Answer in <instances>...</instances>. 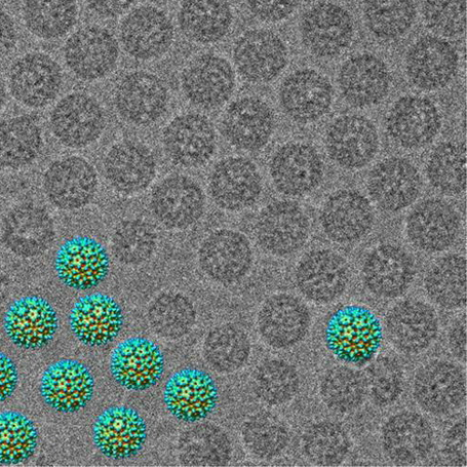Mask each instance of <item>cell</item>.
Segmentation results:
<instances>
[{
    "instance_id": "obj_27",
    "label": "cell",
    "mask_w": 467,
    "mask_h": 467,
    "mask_svg": "<svg viewBox=\"0 0 467 467\" xmlns=\"http://www.w3.org/2000/svg\"><path fill=\"white\" fill-rule=\"evenodd\" d=\"M63 72L49 55L33 52L16 59L9 71V88L21 104L41 109L51 104L59 95Z\"/></svg>"
},
{
    "instance_id": "obj_1",
    "label": "cell",
    "mask_w": 467,
    "mask_h": 467,
    "mask_svg": "<svg viewBox=\"0 0 467 467\" xmlns=\"http://www.w3.org/2000/svg\"><path fill=\"white\" fill-rule=\"evenodd\" d=\"M383 328L369 307L345 305L331 314L324 328V341L330 354L346 366L369 365L379 352Z\"/></svg>"
},
{
    "instance_id": "obj_8",
    "label": "cell",
    "mask_w": 467,
    "mask_h": 467,
    "mask_svg": "<svg viewBox=\"0 0 467 467\" xmlns=\"http://www.w3.org/2000/svg\"><path fill=\"white\" fill-rule=\"evenodd\" d=\"M326 167L317 149L306 142L282 145L269 162V175L275 190L286 199L308 196L324 181Z\"/></svg>"
},
{
    "instance_id": "obj_29",
    "label": "cell",
    "mask_w": 467,
    "mask_h": 467,
    "mask_svg": "<svg viewBox=\"0 0 467 467\" xmlns=\"http://www.w3.org/2000/svg\"><path fill=\"white\" fill-rule=\"evenodd\" d=\"M109 371L115 382L127 390L146 391L161 379L165 358L153 341L143 337H132L113 349Z\"/></svg>"
},
{
    "instance_id": "obj_2",
    "label": "cell",
    "mask_w": 467,
    "mask_h": 467,
    "mask_svg": "<svg viewBox=\"0 0 467 467\" xmlns=\"http://www.w3.org/2000/svg\"><path fill=\"white\" fill-rule=\"evenodd\" d=\"M300 43L316 59L330 61L341 57L354 42L352 14L340 5L322 2L309 6L299 19Z\"/></svg>"
},
{
    "instance_id": "obj_26",
    "label": "cell",
    "mask_w": 467,
    "mask_h": 467,
    "mask_svg": "<svg viewBox=\"0 0 467 467\" xmlns=\"http://www.w3.org/2000/svg\"><path fill=\"white\" fill-rule=\"evenodd\" d=\"M417 275L414 256L396 244H381L365 257L362 280L375 296L394 299L402 296L413 284Z\"/></svg>"
},
{
    "instance_id": "obj_59",
    "label": "cell",
    "mask_w": 467,
    "mask_h": 467,
    "mask_svg": "<svg viewBox=\"0 0 467 467\" xmlns=\"http://www.w3.org/2000/svg\"><path fill=\"white\" fill-rule=\"evenodd\" d=\"M18 380L16 365L8 356L0 352V403L15 394Z\"/></svg>"
},
{
    "instance_id": "obj_52",
    "label": "cell",
    "mask_w": 467,
    "mask_h": 467,
    "mask_svg": "<svg viewBox=\"0 0 467 467\" xmlns=\"http://www.w3.org/2000/svg\"><path fill=\"white\" fill-rule=\"evenodd\" d=\"M302 448L306 459L314 464H340L350 451V440L344 428L331 421L311 425L303 435Z\"/></svg>"
},
{
    "instance_id": "obj_35",
    "label": "cell",
    "mask_w": 467,
    "mask_h": 467,
    "mask_svg": "<svg viewBox=\"0 0 467 467\" xmlns=\"http://www.w3.org/2000/svg\"><path fill=\"white\" fill-rule=\"evenodd\" d=\"M310 323V311L305 302L286 293L268 297L257 317L262 338L275 348H289L300 343L306 336Z\"/></svg>"
},
{
    "instance_id": "obj_36",
    "label": "cell",
    "mask_w": 467,
    "mask_h": 467,
    "mask_svg": "<svg viewBox=\"0 0 467 467\" xmlns=\"http://www.w3.org/2000/svg\"><path fill=\"white\" fill-rule=\"evenodd\" d=\"M5 331L9 339L24 349H41L55 337L59 324L54 306L36 296L15 301L6 311Z\"/></svg>"
},
{
    "instance_id": "obj_56",
    "label": "cell",
    "mask_w": 467,
    "mask_h": 467,
    "mask_svg": "<svg viewBox=\"0 0 467 467\" xmlns=\"http://www.w3.org/2000/svg\"><path fill=\"white\" fill-rule=\"evenodd\" d=\"M421 18L432 35L460 37L466 30V0H423Z\"/></svg>"
},
{
    "instance_id": "obj_51",
    "label": "cell",
    "mask_w": 467,
    "mask_h": 467,
    "mask_svg": "<svg viewBox=\"0 0 467 467\" xmlns=\"http://www.w3.org/2000/svg\"><path fill=\"white\" fill-rule=\"evenodd\" d=\"M158 242L157 231L150 223L140 219H130L115 227L111 250L121 264L140 265L151 258Z\"/></svg>"
},
{
    "instance_id": "obj_58",
    "label": "cell",
    "mask_w": 467,
    "mask_h": 467,
    "mask_svg": "<svg viewBox=\"0 0 467 467\" xmlns=\"http://www.w3.org/2000/svg\"><path fill=\"white\" fill-rule=\"evenodd\" d=\"M254 17L268 24H280L288 20L298 9L301 0H244Z\"/></svg>"
},
{
    "instance_id": "obj_17",
    "label": "cell",
    "mask_w": 467,
    "mask_h": 467,
    "mask_svg": "<svg viewBox=\"0 0 467 467\" xmlns=\"http://www.w3.org/2000/svg\"><path fill=\"white\" fill-rule=\"evenodd\" d=\"M218 137L213 122L202 113L181 114L162 133V147L168 160L182 168L206 165L217 150Z\"/></svg>"
},
{
    "instance_id": "obj_41",
    "label": "cell",
    "mask_w": 467,
    "mask_h": 467,
    "mask_svg": "<svg viewBox=\"0 0 467 467\" xmlns=\"http://www.w3.org/2000/svg\"><path fill=\"white\" fill-rule=\"evenodd\" d=\"M235 14L229 0H182L178 25L188 41L201 45L219 44L230 34Z\"/></svg>"
},
{
    "instance_id": "obj_48",
    "label": "cell",
    "mask_w": 467,
    "mask_h": 467,
    "mask_svg": "<svg viewBox=\"0 0 467 467\" xmlns=\"http://www.w3.org/2000/svg\"><path fill=\"white\" fill-rule=\"evenodd\" d=\"M368 393L366 376L349 366L328 369L320 382L325 405L334 412L346 414L358 410Z\"/></svg>"
},
{
    "instance_id": "obj_20",
    "label": "cell",
    "mask_w": 467,
    "mask_h": 467,
    "mask_svg": "<svg viewBox=\"0 0 467 467\" xmlns=\"http://www.w3.org/2000/svg\"><path fill=\"white\" fill-rule=\"evenodd\" d=\"M213 203L221 210L239 213L254 206L264 192V180L257 165L244 157L219 161L208 181Z\"/></svg>"
},
{
    "instance_id": "obj_46",
    "label": "cell",
    "mask_w": 467,
    "mask_h": 467,
    "mask_svg": "<svg viewBox=\"0 0 467 467\" xmlns=\"http://www.w3.org/2000/svg\"><path fill=\"white\" fill-rule=\"evenodd\" d=\"M181 462L188 466H223L230 461L232 447L220 427L199 424L182 434L179 441Z\"/></svg>"
},
{
    "instance_id": "obj_54",
    "label": "cell",
    "mask_w": 467,
    "mask_h": 467,
    "mask_svg": "<svg viewBox=\"0 0 467 467\" xmlns=\"http://www.w3.org/2000/svg\"><path fill=\"white\" fill-rule=\"evenodd\" d=\"M300 385L297 369L285 360L266 361L254 373V392L262 401L271 406L290 402L299 392Z\"/></svg>"
},
{
    "instance_id": "obj_40",
    "label": "cell",
    "mask_w": 467,
    "mask_h": 467,
    "mask_svg": "<svg viewBox=\"0 0 467 467\" xmlns=\"http://www.w3.org/2000/svg\"><path fill=\"white\" fill-rule=\"evenodd\" d=\"M56 237L54 221L41 206L22 204L13 209L3 225V241L16 254L30 257L47 251Z\"/></svg>"
},
{
    "instance_id": "obj_60",
    "label": "cell",
    "mask_w": 467,
    "mask_h": 467,
    "mask_svg": "<svg viewBox=\"0 0 467 467\" xmlns=\"http://www.w3.org/2000/svg\"><path fill=\"white\" fill-rule=\"evenodd\" d=\"M17 41L18 32L15 21L9 14L0 9V59L14 51Z\"/></svg>"
},
{
    "instance_id": "obj_62",
    "label": "cell",
    "mask_w": 467,
    "mask_h": 467,
    "mask_svg": "<svg viewBox=\"0 0 467 467\" xmlns=\"http://www.w3.org/2000/svg\"><path fill=\"white\" fill-rule=\"evenodd\" d=\"M449 345L451 353L460 360L466 361V320L462 318L454 323L449 332Z\"/></svg>"
},
{
    "instance_id": "obj_11",
    "label": "cell",
    "mask_w": 467,
    "mask_h": 467,
    "mask_svg": "<svg viewBox=\"0 0 467 467\" xmlns=\"http://www.w3.org/2000/svg\"><path fill=\"white\" fill-rule=\"evenodd\" d=\"M170 90L161 76L147 70L125 74L114 92L117 113L126 123L148 127L161 120L170 104Z\"/></svg>"
},
{
    "instance_id": "obj_43",
    "label": "cell",
    "mask_w": 467,
    "mask_h": 467,
    "mask_svg": "<svg viewBox=\"0 0 467 467\" xmlns=\"http://www.w3.org/2000/svg\"><path fill=\"white\" fill-rule=\"evenodd\" d=\"M466 258L450 254L427 269L423 285L426 294L440 306L458 309L466 305Z\"/></svg>"
},
{
    "instance_id": "obj_15",
    "label": "cell",
    "mask_w": 467,
    "mask_h": 467,
    "mask_svg": "<svg viewBox=\"0 0 467 467\" xmlns=\"http://www.w3.org/2000/svg\"><path fill=\"white\" fill-rule=\"evenodd\" d=\"M460 57L446 38L425 35L408 49L404 70L408 80L424 92H435L447 88L458 74Z\"/></svg>"
},
{
    "instance_id": "obj_23",
    "label": "cell",
    "mask_w": 467,
    "mask_h": 467,
    "mask_svg": "<svg viewBox=\"0 0 467 467\" xmlns=\"http://www.w3.org/2000/svg\"><path fill=\"white\" fill-rule=\"evenodd\" d=\"M413 397L427 413L440 417L454 414L466 401L465 374L451 361L428 362L416 372Z\"/></svg>"
},
{
    "instance_id": "obj_9",
    "label": "cell",
    "mask_w": 467,
    "mask_h": 467,
    "mask_svg": "<svg viewBox=\"0 0 467 467\" xmlns=\"http://www.w3.org/2000/svg\"><path fill=\"white\" fill-rule=\"evenodd\" d=\"M279 104L292 121L308 125L320 121L331 110L335 88L327 76L305 67L286 75L278 89Z\"/></svg>"
},
{
    "instance_id": "obj_22",
    "label": "cell",
    "mask_w": 467,
    "mask_h": 467,
    "mask_svg": "<svg viewBox=\"0 0 467 467\" xmlns=\"http://www.w3.org/2000/svg\"><path fill=\"white\" fill-rule=\"evenodd\" d=\"M295 277L305 298L327 305L344 295L352 275L348 261L339 253L329 248H317L301 257Z\"/></svg>"
},
{
    "instance_id": "obj_12",
    "label": "cell",
    "mask_w": 467,
    "mask_h": 467,
    "mask_svg": "<svg viewBox=\"0 0 467 467\" xmlns=\"http://www.w3.org/2000/svg\"><path fill=\"white\" fill-rule=\"evenodd\" d=\"M175 27L169 16L150 5L130 10L119 25V42L133 59L150 62L165 57L175 42Z\"/></svg>"
},
{
    "instance_id": "obj_19",
    "label": "cell",
    "mask_w": 467,
    "mask_h": 467,
    "mask_svg": "<svg viewBox=\"0 0 467 467\" xmlns=\"http://www.w3.org/2000/svg\"><path fill=\"white\" fill-rule=\"evenodd\" d=\"M206 194L192 178L175 174L162 180L151 192L152 216L169 230H185L196 224L206 210Z\"/></svg>"
},
{
    "instance_id": "obj_64",
    "label": "cell",
    "mask_w": 467,
    "mask_h": 467,
    "mask_svg": "<svg viewBox=\"0 0 467 467\" xmlns=\"http://www.w3.org/2000/svg\"><path fill=\"white\" fill-rule=\"evenodd\" d=\"M161 2H169V0H161Z\"/></svg>"
},
{
    "instance_id": "obj_61",
    "label": "cell",
    "mask_w": 467,
    "mask_h": 467,
    "mask_svg": "<svg viewBox=\"0 0 467 467\" xmlns=\"http://www.w3.org/2000/svg\"><path fill=\"white\" fill-rule=\"evenodd\" d=\"M135 0H85L95 14L107 18L119 17L128 13Z\"/></svg>"
},
{
    "instance_id": "obj_24",
    "label": "cell",
    "mask_w": 467,
    "mask_h": 467,
    "mask_svg": "<svg viewBox=\"0 0 467 467\" xmlns=\"http://www.w3.org/2000/svg\"><path fill=\"white\" fill-rule=\"evenodd\" d=\"M107 125L101 104L86 93H72L63 98L50 116L54 136L65 146L86 148L102 136Z\"/></svg>"
},
{
    "instance_id": "obj_16",
    "label": "cell",
    "mask_w": 467,
    "mask_h": 467,
    "mask_svg": "<svg viewBox=\"0 0 467 467\" xmlns=\"http://www.w3.org/2000/svg\"><path fill=\"white\" fill-rule=\"evenodd\" d=\"M422 189L423 179L418 167L397 155L377 163L367 178L370 201L388 213H398L414 205Z\"/></svg>"
},
{
    "instance_id": "obj_30",
    "label": "cell",
    "mask_w": 467,
    "mask_h": 467,
    "mask_svg": "<svg viewBox=\"0 0 467 467\" xmlns=\"http://www.w3.org/2000/svg\"><path fill=\"white\" fill-rule=\"evenodd\" d=\"M384 327L389 340L400 352L419 355L437 339L439 317L431 304L410 298L398 302L388 311Z\"/></svg>"
},
{
    "instance_id": "obj_45",
    "label": "cell",
    "mask_w": 467,
    "mask_h": 467,
    "mask_svg": "<svg viewBox=\"0 0 467 467\" xmlns=\"http://www.w3.org/2000/svg\"><path fill=\"white\" fill-rule=\"evenodd\" d=\"M78 17L76 0H26L23 7L26 28L46 41L65 36L73 29Z\"/></svg>"
},
{
    "instance_id": "obj_44",
    "label": "cell",
    "mask_w": 467,
    "mask_h": 467,
    "mask_svg": "<svg viewBox=\"0 0 467 467\" xmlns=\"http://www.w3.org/2000/svg\"><path fill=\"white\" fill-rule=\"evenodd\" d=\"M43 134L28 116H17L0 123V167L21 169L40 154Z\"/></svg>"
},
{
    "instance_id": "obj_47",
    "label": "cell",
    "mask_w": 467,
    "mask_h": 467,
    "mask_svg": "<svg viewBox=\"0 0 467 467\" xmlns=\"http://www.w3.org/2000/svg\"><path fill=\"white\" fill-rule=\"evenodd\" d=\"M425 176L437 192L456 197L466 191V150L454 142L439 144L425 164Z\"/></svg>"
},
{
    "instance_id": "obj_33",
    "label": "cell",
    "mask_w": 467,
    "mask_h": 467,
    "mask_svg": "<svg viewBox=\"0 0 467 467\" xmlns=\"http://www.w3.org/2000/svg\"><path fill=\"white\" fill-rule=\"evenodd\" d=\"M218 387L213 377L198 368H183L167 381L164 403L177 420L194 423L209 417L217 406Z\"/></svg>"
},
{
    "instance_id": "obj_28",
    "label": "cell",
    "mask_w": 467,
    "mask_h": 467,
    "mask_svg": "<svg viewBox=\"0 0 467 467\" xmlns=\"http://www.w3.org/2000/svg\"><path fill=\"white\" fill-rule=\"evenodd\" d=\"M110 258L104 245L89 236L67 240L57 250L56 274L66 286L91 290L102 284L109 274Z\"/></svg>"
},
{
    "instance_id": "obj_32",
    "label": "cell",
    "mask_w": 467,
    "mask_h": 467,
    "mask_svg": "<svg viewBox=\"0 0 467 467\" xmlns=\"http://www.w3.org/2000/svg\"><path fill=\"white\" fill-rule=\"evenodd\" d=\"M147 440V424L134 409L112 406L93 425V441L107 458L121 461L138 455Z\"/></svg>"
},
{
    "instance_id": "obj_6",
    "label": "cell",
    "mask_w": 467,
    "mask_h": 467,
    "mask_svg": "<svg viewBox=\"0 0 467 467\" xmlns=\"http://www.w3.org/2000/svg\"><path fill=\"white\" fill-rule=\"evenodd\" d=\"M325 148L330 160L340 168L357 171L370 165L380 150L377 126L361 114L337 117L327 127Z\"/></svg>"
},
{
    "instance_id": "obj_63",
    "label": "cell",
    "mask_w": 467,
    "mask_h": 467,
    "mask_svg": "<svg viewBox=\"0 0 467 467\" xmlns=\"http://www.w3.org/2000/svg\"><path fill=\"white\" fill-rule=\"evenodd\" d=\"M7 100L6 87L2 79H0V111L3 110Z\"/></svg>"
},
{
    "instance_id": "obj_34",
    "label": "cell",
    "mask_w": 467,
    "mask_h": 467,
    "mask_svg": "<svg viewBox=\"0 0 467 467\" xmlns=\"http://www.w3.org/2000/svg\"><path fill=\"white\" fill-rule=\"evenodd\" d=\"M95 386V379L86 365L74 359H61L45 371L40 392L51 409L75 413L91 402Z\"/></svg>"
},
{
    "instance_id": "obj_3",
    "label": "cell",
    "mask_w": 467,
    "mask_h": 467,
    "mask_svg": "<svg viewBox=\"0 0 467 467\" xmlns=\"http://www.w3.org/2000/svg\"><path fill=\"white\" fill-rule=\"evenodd\" d=\"M311 223L305 209L291 199L267 204L258 214L254 236L259 247L275 257H290L306 244Z\"/></svg>"
},
{
    "instance_id": "obj_21",
    "label": "cell",
    "mask_w": 467,
    "mask_h": 467,
    "mask_svg": "<svg viewBox=\"0 0 467 467\" xmlns=\"http://www.w3.org/2000/svg\"><path fill=\"white\" fill-rule=\"evenodd\" d=\"M221 132L234 148L258 151L270 142L276 130V114L263 99L245 96L234 100L223 112Z\"/></svg>"
},
{
    "instance_id": "obj_18",
    "label": "cell",
    "mask_w": 467,
    "mask_h": 467,
    "mask_svg": "<svg viewBox=\"0 0 467 467\" xmlns=\"http://www.w3.org/2000/svg\"><path fill=\"white\" fill-rule=\"evenodd\" d=\"M319 223L331 242L355 244L369 235L376 223V212L371 201L354 189H342L324 202Z\"/></svg>"
},
{
    "instance_id": "obj_57",
    "label": "cell",
    "mask_w": 467,
    "mask_h": 467,
    "mask_svg": "<svg viewBox=\"0 0 467 467\" xmlns=\"http://www.w3.org/2000/svg\"><path fill=\"white\" fill-rule=\"evenodd\" d=\"M366 378L368 393L379 407L394 405L403 394L404 372L394 358L378 359L369 367Z\"/></svg>"
},
{
    "instance_id": "obj_37",
    "label": "cell",
    "mask_w": 467,
    "mask_h": 467,
    "mask_svg": "<svg viewBox=\"0 0 467 467\" xmlns=\"http://www.w3.org/2000/svg\"><path fill=\"white\" fill-rule=\"evenodd\" d=\"M381 444L386 456L398 465H413L430 455L435 444L432 425L414 411H402L382 426Z\"/></svg>"
},
{
    "instance_id": "obj_25",
    "label": "cell",
    "mask_w": 467,
    "mask_h": 467,
    "mask_svg": "<svg viewBox=\"0 0 467 467\" xmlns=\"http://www.w3.org/2000/svg\"><path fill=\"white\" fill-rule=\"evenodd\" d=\"M249 238L241 231L219 229L208 235L199 250V263L213 281L231 285L244 278L254 264Z\"/></svg>"
},
{
    "instance_id": "obj_42",
    "label": "cell",
    "mask_w": 467,
    "mask_h": 467,
    "mask_svg": "<svg viewBox=\"0 0 467 467\" xmlns=\"http://www.w3.org/2000/svg\"><path fill=\"white\" fill-rule=\"evenodd\" d=\"M415 0H363L362 17L369 34L379 42H395L414 26Z\"/></svg>"
},
{
    "instance_id": "obj_14",
    "label": "cell",
    "mask_w": 467,
    "mask_h": 467,
    "mask_svg": "<svg viewBox=\"0 0 467 467\" xmlns=\"http://www.w3.org/2000/svg\"><path fill=\"white\" fill-rule=\"evenodd\" d=\"M393 75L379 56L364 52L347 58L339 67L337 84L344 101L355 109L382 103L393 88Z\"/></svg>"
},
{
    "instance_id": "obj_7",
    "label": "cell",
    "mask_w": 467,
    "mask_h": 467,
    "mask_svg": "<svg viewBox=\"0 0 467 467\" xmlns=\"http://www.w3.org/2000/svg\"><path fill=\"white\" fill-rule=\"evenodd\" d=\"M181 88L194 107L213 110L224 106L237 88V72L225 57L206 53L194 57L181 74Z\"/></svg>"
},
{
    "instance_id": "obj_38",
    "label": "cell",
    "mask_w": 467,
    "mask_h": 467,
    "mask_svg": "<svg viewBox=\"0 0 467 467\" xmlns=\"http://www.w3.org/2000/svg\"><path fill=\"white\" fill-rule=\"evenodd\" d=\"M124 321L119 302L101 293L78 299L69 315L73 335L88 347H102L112 342L120 334Z\"/></svg>"
},
{
    "instance_id": "obj_31",
    "label": "cell",
    "mask_w": 467,
    "mask_h": 467,
    "mask_svg": "<svg viewBox=\"0 0 467 467\" xmlns=\"http://www.w3.org/2000/svg\"><path fill=\"white\" fill-rule=\"evenodd\" d=\"M99 182L94 166L86 159L72 155L48 168L44 177V191L56 208L76 211L92 202Z\"/></svg>"
},
{
    "instance_id": "obj_50",
    "label": "cell",
    "mask_w": 467,
    "mask_h": 467,
    "mask_svg": "<svg viewBox=\"0 0 467 467\" xmlns=\"http://www.w3.org/2000/svg\"><path fill=\"white\" fill-rule=\"evenodd\" d=\"M148 321L155 334L167 339H178L187 335L196 323V309L184 296L166 293L150 305Z\"/></svg>"
},
{
    "instance_id": "obj_55",
    "label": "cell",
    "mask_w": 467,
    "mask_h": 467,
    "mask_svg": "<svg viewBox=\"0 0 467 467\" xmlns=\"http://www.w3.org/2000/svg\"><path fill=\"white\" fill-rule=\"evenodd\" d=\"M243 438L247 449L260 459L280 455L290 441L284 421L269 413H259L247 420L243 427Z\"/></svg>"
},
{
    "instance_id": "obj_53",
    "label": "cell",
    "mask_w": 467,
    "mask_h": 467,
    "mask_svg": "<svg viewBox=\"0 0 467 467\" xmlns=\"http://www.w3.org/2000/svg\"><path fill=\"white\" fill-rule=\"evenodd\" d=\"M37 441L36 425L27 416L15 410L0 413V463L26 462L36 451Z\"/></svg>"
},
{
    "instance_id": "obj_10",
    "label": "cell",
    "mask_w": 467,
    "mask_h": 467,
    "mask_svg": "<svg viewBox=\"0 0 467 467\" xmlns=\"http://www.w3.org/2000/svg\"><path fill=\"white\" fill-rule=\"evenodd\" d=\"M443 125L442 114L436 103L420 95H405L389 109L385 129L398 147L417 150L432 144Z\"/></svg>"
},
{
    "instance_id": "obj_39",
    "label": "cell",
    "mask_w": 467,
    "mask_h": 467,
    "mask_svg": "<svg viewBox=\"0 0 467 467\" xmlns=\"http://www.w3.org/2000/svg\"><path fill=\"white\" fill-rule=\"evenodd\" d=\"M109 184L125 196L145 190L158 174V163L151 150L142 143L126 140L114 144L103 163Z\"/></svg>"
},
{
    "instance_id": "obj_13",
    "label": "cell",
    "mask_w": 467,
    "mask_h": 467,
    "mask_svg": "<svg viewBox=\"0 0 467 467\" xmlns=\"http://www.w3.org/2000/svg\"><path fill=\"white\" fill-rule=\"evenodd\" d=\"M63 54L67 67L78 79L95 82L115 70L120 58V45L109 29L88 26L67 38Z\"/></svg>"
},
{
    "instance_id": "obj_49",
    "label": "cell",
    "mask_w": 467,
    "mask_h": 467,
    "mask_svg": "<svg viewBox=\"0 0 467 467\" xmlns=\"http://www.w3.org/2000/svg\"><path fill=\"white\" fill-rule=\"evenodd\" d=\"M203 354L212 368L228 374L246 364L251 354V343L246 333L238 327L223 325L208 335Z\"/></svg>"
},
{
    "instance_id": "obj_4",
    "label": "cell",
    "mask_w": 467,
    "mask_h": 467,
    "mask_svg": "<svg viewBox=\"0 0 467 467\" xmlns=\"http://www.w3.org/2000/svg\"><path fill=\"white\" fill-rule=\"evenodd\" d=\"M462 228L459 211L440 198H428L415 203L405 220L408 241L427 254L449 251L459 240Z\"/></svg>"
},
{
    "instance_id": "obj_5",
    "label": "cell",
    "mask_w": 467,
    "mask_h": 467,
    "mask_svg": "<svg viewBox=\"0 0 467 467\" xmlns=\"http://www.w3.org/2000/svg\"><path fill=\"white\" fill-rule=\"evenodd\" d=\"M234 67L252 84L274 82L289 65L290 53L284 38L274 30L245 31L232 48Z\"/></svg>"
}]
</instances>
